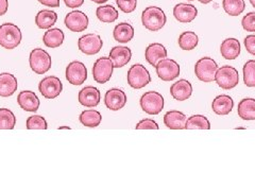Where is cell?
Here are the masks:
<instances>
[{"mask_svg":"<svg viewBox=\"0 0 255 191\" xmlns=\"http://www.w3.org/2000/svg\"><path fill=\"white\" fill-rule=\"evenodd\" d=\"M114 39L118 43H129L134 37V28L128 22H122L114 28L113 31Z\"/></svg>","mask_w":255,"mask_h":191,"instance_id":"d4e9b609","label":"cell"},{"mask_svg":"<svg viewBox=\"0 0 255 191\" xmlns=\"http://www.w3.org/2000/svg\"><path fill=\"white\" fill-rule=\"evenodd\" d=\"M92 1H94L95 3H99V4H101V3H105V2H107L108 0H92Z\"/></svg>","mask_w":255,"mask_h":191,"instance_id":"ee69618b","label":"cell"},{"mask_svg":"<svg viewBox=\"0 0 255 191\" xmlns=\"http://www.w3.org/2000/svg\"><path fill=\"white\" fill-rule=\"evenodd\" d=\"M106 106L111 110L122 109L127 103V95L119 89H111L105 96Z\"/></svg>","mask_w":255,"mask_h":191,"instance_id":"5bb4252c","label":"cell"},{"mask_svg":"<svg viewBox=\"0 0 255 191\" xmlns=\"http://www.w3.org/2000/svg\"><path fill=\"white\" fill-rule=\"evenodd\" d=\"M79 119H80V122H81L83 125L89 126V127H96V126L100 125L101 120H102V116L98 110L86 109V110L82 111Z\"/></svg>","mask_w":255,"mask_h":191,"instance_id":"f1b7e54d","label":"cell"},{"mask_svg":"<svg viewBox=\"0 0 255 191\" xmlns=\"http://www.w3.org/2000/svg\"><path fill=\"white\" fill-rule=\"evenodd\" d=\"M218 70L217 63L212 58L204 57L199 60L195 65V75L204 83L215 81V76Z\"/></svg>","mask_w":255,"mask_h":191,"instance_id":"3957f363","label":"cell"},{"mask_svg":"<svg viewBox=\"0 0 255 191\" xmlns=\"http://www.w3.org/2000/svg\"><path fill=\"white\" fill-rule=\"evenodd\" d=\"M21 38V31L14 23L6 22L0 26V46L4 49H14L20 44Z\"/></svg>","mask_w":255,"mask_h":191,"instance_id":"7a4b0ae2","label":"cell"},{"mask_svg":"<svg viewBox=\"0 0 255 191\" xmlns=\"http://www.w3.org/2000/svg\"><path fill=\"white\" fill-rule=\"evenodd\" d=\"M132 51L130 48L116 46L110 51V59L113 62L114 68H122L131 61Z\"/></svg>","mask_w":255,"mask_h":191,"instance_id":"e0dca14e","label":"cell"},{"mask_svg":"<svg viewBox=\"0 0 255 191\" xmlns=\"http://www.w3.org/2000/svg\"><path fill=\"white\" fill-rule=\"evenodd\" d=\"M128 83L135 90H140L151 82L149 71L141 64H135L128 71Z\"/></svg>","mask_w":255,"mask_h":191,"instance_id":"8992f818","label":"cell"},{"mask_svg":"<svg viewBox=\"0 0 255 191\" xmlns=\"http://www.w3.org/2000/svg\"><path fill=\"white\" fill-rule=\"evenodd\" d=\"M198 15L197 7L188 3H178L173 7V16L179 22L189 23L193 21Z\"/></svg>","mask_w":255,"mask_h":191,"instance_id":"9a60e30c","label":"cell"},{"mask_svg":"<svg viewBox=\"0 0 255 191\" xmlns=\"http://www.w3.org/2000/svg\"><path fill=\"white\" fill-rule=\"evenodd\" d=\"M220 52L226 60H235L241 54V43L236 38H227L221 44Z\"/></svg>","mask_w":255,"mask_h":191,"instance_id":"cb8c5ba5","label":"cell"},{"mask_svg":"<svg viewBox=\"0 0 255 191\" xmlns=\"http://www.w3.org/2000/svg\"><path fill=\"white\" fill-rule=\"evenodd\" d=\"M38 91L46 99L52 100L57 98L63 91V84L61 80L54 76L44 78L38 85Z\"/></svg>","mask_w":255,"mask_h":191,"instance_id":"30bf717a","label":"cell"},{"mask_svg":"<svg viewBox=\"0 0 255 191\" xmlns=\"http://www.w3.org/2000/svg\"><path fill=\"white\" fill-rule=\"evenodd\" d=\"M250 3L252 4V6L255 7V0H250Z\"/></svg>","mask_w":255,"mask_h":191,"instance_id":"7dc6e473","label":"cell"},{"mask_svg":"<svg viewBox=\"0 0 255 191\" xmlns=\"http://www.w3.org/2000/svg\"><path fill=\"white\" fill-rule=\"evenodd\" d=\"M43 42L48 48H58L64 42V33L61 29H48L43 36Z\"/></svg>","mask_w":255,"mask_h":191,"instance_id":"83f0119b","label":"cell"},{"mask_svg":"<svg viewBox=\"0 0 255 191\" xmlns=\"http://www.w3.org/2000/svg\"><path fill=\"white\" fill-rule=\"evenodd\" d=\"M140 107L149 115H158L164 108V98L157 92H147L141 96Z\"/></svg>","mask_w":255,"mask_h":191,"instance_id":"52a82bcc","label":"cell"},{"mask_svg":"<svg viewBox=\"0 0 255 191\" xmlns=\"http://www.w3.org/2000/svg\"><path fill=\"white\" fill-rule=\"evenodd\" d=\"M62 129H67V130H70L69 126H60L59 130H62Z\"/></svg>","mask_w":255,"mask_h":191,"instance_id":"bcb514c9","label":"cell"},{"mask_svg":"<svg viewBox=\"0 0 255 191\" xmlns=\"http://www.w3.org/2000/svg\"><path fill=\"white\" fill-rule=\"evenodd\" d=\"M244 82L248 87H255V61L250 60L244 66Z\"/></svg>","mask_w":255,"mask_h":191,"instance_id":"e575fe53","label":"cell"},{"mask_svg":"<svg viewBox=\"0 0 255 191\" xmlns=\"http://www.w3.org/2000/svg\"><path fill=\"white\" fill-rule=\"evenodd\" d=\"M9 9V2L7 0H0V16L4 15Z\"/></svg>","mask_w":255,"mask_h":191,"instance_id":"7bdbcfd3","label":"cell"},{"mask_svg":"<svg viewBox=\"0 0 255 191\" xmlns=\"http://www.w3.org/2000/svg\"><path fill=\"white\" fill-rule=\"evenodd\" d=\"M96 15H97V17L100 21L106 23H112L118 18V11L114 6L107 4L98 6L97 11H96Z\"/></svg>","mask_w":255,"mask_h":191,"instance_id":"4dcf8cb0","label":"cell"},{"mask_svg":"<svg viewBox=\"0 0 255 191\" xmlns=\"http://www.w3.org/2000/svg\"><path fill=\"white\" fill-rule=\"evenodd\" d=\"M165 58H167V50L162 44L153 43L147 47L145 51V59L151 66L155 67L156 64Z\"/></svg>","mask_w":255,"mask_h":191,"instance_id":"44dd1931","label":"cell"},{"mask_svg":"<svg viewBox=\"0 0 255 191\" xmlns=\"http://www.w3.org/2000/svg\"><path fill=\"white\" fill-rule=\"evenodd\" d=\"M64 22L71 32H83L89 27V17L81 11H73L66 15Z\"/></svg>","mask_w":255,"mask_h":191,"instance_id":"4fadbf2b","label":"cell"},{"mask_svg":"<svg viewBox=\"0 0 255 191\" xmlns=\"http://www.w3.org/2000/svg\"><path fill=\"white\" fill-rule=\"evenodd\" d=\"M18 83L16 78L7 73L0 74V97H11L17 91Z\"/></svg>","mask_w":255,"mask_h":191,"instance_id":"603a6c76","label":"cell"},{"mask_svg":"<svg viewBox=\"0 0 255 191\" xmlns=\"http://www.w3.org/2000/svg\"><path fill=\"white\" fill-rule=\"evenodd\" d=\"M189 1H194V0H189Z\"/></svg>","mask_w":255,"mask_h":191,"instance_id":"c3c4849f","label":"cell"},{"mask_svg":"<svg viewBox=\"0 0 255 191\" xmlns=\"http://www.w3.org/2000/svg\"><path fill=\"white\" fill-rule=\"evenodd\" d=\"M238 116L243 120H254L255 119V99L246 98L238 103Z\"/></svg>","mask_w":255,"mask_h":191,"instance_id":"4316f807","label":"cell"},{"mask_svg":"<svg viewBox=\"0 0 255 191\" xmlns=\"http://www.w3.org/2000/svg\"><path fill=\"white\" fill-rule=\"evenodd\" d=\"M16 117L9 108H0V130H13Z\"/></svg>","mask_w":255,"mask_h":191,"instance_id":"836d02e7","label":"cell"},{"mask_svg":"<svg viewBox=\"0 0 255 191\" xmlns=\"http://www.w3.org/2000/svg\"><path fill=\"white\" fill-rule=\"evenodd\" d=\"M114 65L110 58H100L95 62L93 67V78L97 83L109 82L113 75Z\"/></svg>","mask_w":255,"mask_h":191,"instance_id":"ba28073f","label":"cell"},{"mask_svg":"<svg viewBox=\"0 0 255 191\" xmlns=\"http://www.w3.org/2000/svg\"><path fill=\"white\" fill-rule=\"evenodd\" d=\"M26 126L28 130H46L48 127V124L44 117L34 115L27 119Z\"/></svg>","mask_w":255,"mask_h":191,"instance_id":"d590c367","label":"cell"},{"mask_svg":"<svg viewBox=\"0 0 255 191\" xmlns=\"http://www.w3.org/2000/svg\"><path fill=\"white\" fill-rule=\"evenodd\" d=\"M215 81L222 90H232L239 83L238 71L232 66H221L215 76Z\"/></svg>","mask_w":255,"mask_h":191,"instance_id":"5b68a950","label":"cell"},{"mask_svg":"<svg viewBox=\"0 0 255 191\" xmlns=\"http://www.w3.org/2000/svg\"><path fill=\"white\" fill-rule=\"evenodd\" d=\"M187 117L180 110H169L164 116V123L171 130L185 129Z\"/></svg>","mask_w":255,"mask_h":191,"instance_id":"d6986e66","label":"cell"},{"mask_svg":"<svg viewBox=\"0 0 255 191\" xmlns=\"http://www.w3.org/2000/svg\"><path fill=\"white\" fill-rule=\"evenodd\" d=\"M157 77L166 82H170L180 76V66L174 60L163 59L159 61L156 66Z\"/></svg>","mask_w":255,"mask_h":191,"instance_id":"9c48e42d","label":"cell"},{"mask_svg":"<svg viewBox=\"0 0 255 191\" xmlns=\"http://www.w3.org/2000/svg\"><path fill=\"white\" fill-rule=\"evenodd\" d=\"M29 63L31 69L34 71L36 75H44L48 70L51 68V58L49 53L45 51L41 48L32 50L30 53Z\"/></svg>","mask_w":255,"mask_h":191,"instance_id":"277c9868","label":"cell"},{"mask_svg":"<svg viewBox=\"0 0 255 191\" xmlns=\"http://www.w3.org/2000/svg\"><path fill=\"white\" fill-rule=\"evenodd\" d=\"M170 94L175 100L185 101L193 94V86H191L187 80L182 79L171 85Z\"/></svg>","mask_w":255,"mask_h":191,"instance_id":"ac0fdd59","label":"cell"},{"mask_svg":"<svg viewBox=\"0 0 255 191\" xmlns=\"http://www.w3.org/2000/svg\"><path fill=\"white\" fill-rule=\"evenodd\" d=\"M246 50L248 51L250 54L255 55V35H248L244 41Z\"/></svg>","mask_w":255,"mask_h":191,"instance_id":"ab89813d","label":"cell"},{"mask_svg":"<svg viewBox=\"0 0 255 191\" xmlns=\"http://www.w3.org/2000/svg\"><path fill=\"white\" fill-rule=\"evenodd\" d=\"M179 46L182 50H193L198 46L199 43V37L195 33V32L191 31H186L183 32V33L179 36Z\"/></svg>","mask_w":255,"mask_h":191,"instance_id":"f546056e","label":"cell"},{"mask_svg":"<svg viewBox=\"0 0 255 191\" xmlns=\"http://www.w3.org/2000/svg\"><path fill=\"white\" fill-rule=\"evenodd\" d=\"M234 107L233 99L228 95H220L215 98L212 103V108L215 114L220 116L229 115Z\"/></svg>","mask_w":255,"mask_h":191,"instance_id":"ffe728a7","label":"cell"},{"mask_svg":"<svg viewBox=\"0 0 255 191\" xmlns=\"http://www.w3.org/2000/svg\"><path fill=\"white\" fill-rule=\"evenodd\" d=\"M17 103L26 111H36L39 107V99L35 93L31 91L20 92L17 97Z\"/></svg>","mask_w":255,"mask_h":191,"instance_id":"7402d4cb","label":"cell"},{"mask_svg":"<svg viewBox=\"0 0 255 191\" xmlns=\"http://www.w3.org/2000/svg\"><path fill=\"white\" fill-rule=\"evenodd\" d=\"M66 79L73 85H81L87 79V69L81 62H71L66 68Z\"/></svg>","mask_w":255,"mask_h":191,"instance_id":"7c38bea8","label":"cell"},{"mask_svg":"<svg viewBox=\"0 0 255 191\" xmlns=\"http://www.w3.org/2000/svg\"><path fill=\"white\" fill-rule=\"evenodd\" d=\"M58 20V14L51 10H42L35 16V23L39 29H50Z\"/></svg>","mask_w":255,"mask_h":191,"instance_id":"484cf974","label":"cell"},{"mask_svg":"<svg viewBox=\"0 0 255 191\" xmlns=\"http://www.w3.org/2000/svg\"><path fill=\"white\" fill-rule=\"evenodd\" d=\"M116 3L124 13H132L137 6V0H116Z\"/></svg>","mask_w":255,"mask_h":191,"instance_id":"8d00e7d4","label":"cell"},{"mask_svg":"<svg viewBox=\"0 0 255 191\" xmlns=\"http://www.w3.org/2000/svg\"><path fill=\"white\" fill-rule=\"evenodd\" d=\"M100 92L94 86H86L79 93V102L85 107L97 106L100 103Z\"/></svg>","mask_w":255,"mask_h":191,"instance_id":"2e32d148","label":"cell"},{"mask_svg":"<svg viewBox=\"0 0 255 191\" xmlns=\"http://www.w3.org/2000/svg\"><path fill=\"white\" fill-rule=\"evenodd\" d=\"M43 5L50 6V7H59L60 6V0H38Z\"/></svg>","mask_w":255,"mask_h":191,"instance_id":"b9f144b4","label":"cell"},{"mask_svg":"<svg viewBox=\"0 0 255 191\" xmlns=\"http://www.w3.org/2000/svg\"><path fill=\"white\" fill-rule=\"evenodd\" d=\"M167 21L164 11L158 6H148L141 14V22L149 31L161 30Z\"/></svg>","mask_w":255,"mask_h":191,"instance_id":"6da1fadb","label":"cell"},{"mask_svg":"<svg viewBox=\"0 0 255 191\" xmlns=\"http://www.w3.org/2000/svg\"><path fill=\"white\" fill-rule=\"evenodd\" d=\"M242 26L247 32H255V12L248 13L244 16Z\"/></svg>","mask_w":255,"mask_h":191,"instance_id":"74e56055","label":"cell"},{"mask_svg":"<svg viewBox=\"0 0 255 191\" xmlns=\"http://www.w3.org/2000/svg\"><path fill=\"white\" fill-rule=\"evenodd\" d=\"M198 1L203 3V4H207V3H210L211 1H213V0H198Z\"/></svg>","mask_w":255,"mask_h":191,"instance_id":"f6af8a7d","label":"cell"},{"mask_svg":"<svg viewBox=\"0 0 255 191\" xmlns=\"http://www.w3.org/2000/svg\"><path fill=\"white\" fill-rule=\"evenodd\" d=\"M223 10L230 16L241 15L246 9L245 0H223Z\"/></svg>","mask_w":255,"mask_h":191,"instance_id":"d6a6232c","label":"cell"},{"mask_svg":"<svg viewBox=\"0 0 255 191\" xmlns=\"http://www.w3.org/2000/svg\"><path fill=\"white\" fill-rule=\"evenodd\" d=\"M185 129L186 130H210L211 123L206 117L202 115H194L187 119Z\"/></svg>","mask_w":255,"mask_h":191,"instance_id":"1f68e13d","label":"cell"},{"mask_svg":"<svg viewBox=\"0 0 255 191\" xmlns=\"http://www.w3.org/2000/svg\"><path fill=\"white\" fill-rule=\"evenodd\" d=\"M136 130H158V124L152 119H143L136 124Z\"/></svg>","mask_w":255,"mask_h":191,"instance_id":"f35d334b","label":"cell"},{"mask_svg":"<svg viewBox=\"0 0 255 191\" xmlns=\"http://www.w3.org/2000/svg\"><path fill=\"white\" fill-rule=\"evenodd\" d=\"M79 49L86 55L97 54L103 46V42L98 34H85L79 38L78 42Z\"/></svg>","mask_w":255,"mask_h":191,"instance_id":"8fae6325","label":"cell"},{"mask_svg":"<svg viewBox=\"0 0 255 191\" xmlns=\"http://www.w3.org/2000/svg\"><path fill=\"white\" fill-rule=\"evenodd\" d=\"M64 1H65V4L68 7H71V9L81 6L84 3V0H64Z\"/></svg>","mask_w":255,"mask_h":191,"instance_id":"60d3db41","label":"cell"}]
</instances>
